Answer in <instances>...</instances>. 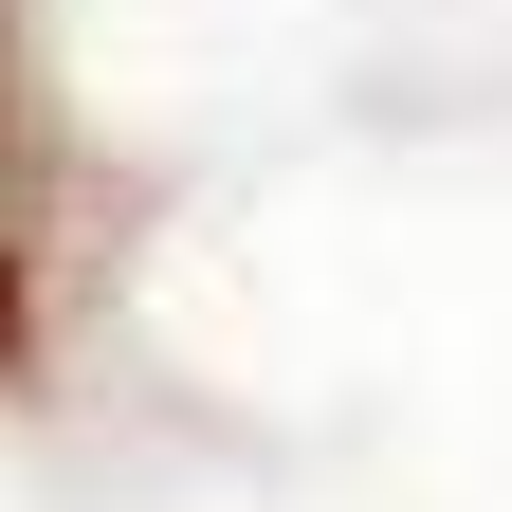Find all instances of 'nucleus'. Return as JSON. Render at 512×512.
<instances>
[{
	"label": "nucleus",
	"mask_w": 512,
	"mask_h": 512,
	"mask_svg": "<svg viewBox=\"0 0 512 512\" xmlns=\"http://www.w3.org/2000/svg\"><path fill=\"white\" fill-rule=\"evenodd\" d=\"M0 366H37V74H19V0H0Z\"/></svg>",
	"instance_id": "f257e3e1"
}]
</instances>
